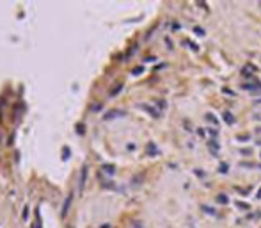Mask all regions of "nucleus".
<instances>
[{
    "label": "nucleus",
    "mask_w": 261,
    "mask_h": 228,
    "mask_svg": "<svg viewBox=\"0 0 261 228\" xmlns=\"http://www.w3.org/2000/svg\"><path fill=\"white\" fill-rule=\"evenodd\" d=\"M242 89L243 91H261V82H245L242 84Z\"/></svg>",
    "instance_id": "f257e3e1"
},
{
    "label": "nucleus",
    "mask_w": 261,
    "mask_h": 228,
    "mask_svg": "<svg viewBox=\"0 0 261 228\" xmlns=\"http://www.w3.org/2000/svg\"><path fill=\"white\" fill-rule=\"evenodd\" d=\"M139 107H141V109H144V111H146L149 116H153V118H160V111H156L155 107L148 105V103H139Z\"/></svg>",
    "instance_id": "f03ea898"
},
{
    "label": "nucleus",
    "mask_w": 261,
    "mask_h": 228,
    "mask_svg": "<svg viewBox=\"0 0 261 228\" xmlns=\"http://www.w3.org/2000/svg\"><path fill=\"white\" fill-rule=\"evenodd\" d=\"M208 148H210V151H212L213 155H217L219 150H220V144L215 141V139H212V141H208Z\"/></svg>",
    "instance_id": "7ed1b4c3"
},
{
    "label": "nucleus",
    "mask_w": 261,
    "mask_h": 228,
    "mask_svg": "<svg viewBox=\"0 0 261 228\" xmlns=\"http://www.w3.org/2000/svg\"><path fill=\"white\" fill-rule=\"evenodd\" d=\"M146 153H148L149 157H155V155H158V150H156L155 142H148V146H146Z\"/></svg>",
    "instance_id": "20e7f679"
},
{
    "label": "nucleus",
    "mask_w": 261,
    "mask_h": 228,
    "mask_svg": "<svg viewBox=\"0 0 261 228\" xmlns=\"http://www.w3.org/2000/svg\"><path fill=\"white\" fill-rule=\"evenodd\" d=\"M217 203H220V205H227V203H229V198H227L226 194H224V192H220V194H217Z\"/></svg>",
    "instance_id": "39448f33"
},
{
    "label": "nucleus",
    "mask_w": 261,
    "mask_h": 228,
    "mask_svg": "<svg viewBox=\"0 0 261 228\" xmlns=\"http://www.w3.org/2000/svg\"><path fill=\"white\" fill-rule=\"evenodd\" d=\"M204 120L206 121H210V123H213V125H215V127H219V120H217V116H213L212 112H208L204 116Z\"/></svg>",
    "instance_id": "423d86ee"
},
{
    "label": "nucleus",
    "mask_w": 261,
    "mask_h": 228,
    "mask_svg": "<svg viewBox=\"0 0 261 228\" xmlns=\"http://www.w3.org/2000/svg\"><path fill=\"white\" fill-rule=\"evenodd\" d=\"M85 178H87V168H82V175H80V189H84L85 185Z\"/></svg>",
    "instance_id": "0eeeda50"
},
{
    "label": "nucleus",
    "mask_w": 261,
    "mask_h": 228,
    "mask_svg": "<svg viewBox=\"0 0 261 228\" xmlns=\"http://www.w3.org/2000/svg\"><path fill=\"white\" fill-rule=\"evenodd\" d=\"M116 116H124L123 111H110V114H105V120H112Z\"/></svg>",
    "instance_id": "6e6552de"
},
{
    "label": "nucleus",
    "mask_w": 261,
    "mask_h": 228,
    "mask_svg": "<svg viewBox=\"0 0 261 228\" xmlns=\"http://www.w3.org/2000/svg\"><path fill=\"white\" fill-rule=\"evenodd\" d=\"M224 121H226L227 125H233V123H234V116H233V114H229V112H224Z\"/></svg>",
    "instance_id": "1a4fd4ad"
},
{
    "label": "nucleus",
    "mask_w": 261,
    "mask_h": 228,
    "mask_svg": "<svg viewBox=\"0 0 261 228\" xmlns=\"http://www.w3.org/2000/svg\"><path fill=\"white\" fill-rule=\"evenodd\" d=\"M121 89H123V84H116V87H114L112 91H110V96H116V94H119Z\"/></svg>",
    "instance_id": "9d476101"
},
{
    "label": "nucleus",
    "mask_w": 261,
    "mask_h": 228,
    "mask_svg": "<svg viewBox=\"0 0 261 228\" xmlns=\"http://www.w3.org/2000/svg\"><path fill=\"white\" fill-rule=\"evenodd\" d=\"M69 203H71V196H68V200L64 201V207H62V216H66L68 208H69Z\"/></svg>",
    "instance_id": "9b49d317"
},
{
    "label": "nucleus",
    "mask_w": 261,
    "mask_h": 228,
    "mask_svg": "<svg viewBox=\"0 0 261 228\" xmlns=\"http://www.w3.org/2000/svg\"><path fill=\"white\" fill-rule=\"evenodd\" d=\"M201 208H203L206 214H210V216H215V214H217V212H215V210L212 208V207H208V205H201Z\"/></svg>",
    "instance_id": "f8f14e48"
},
{
    "label": "nucleus",
    "mask_w": 261,
    "mask_h": 228,
    "mask_svg": "<svg viewBox=\"0 0 261 228\" xmlns=\"http://www.w3.org/2000/svg\"><path fill=\"white\" fill-rule=\"evenodd\" d=\"M194 32H196L197 36H204V34H206L204 28H201V27H194Z\"/></svg>",
    "instance_id": "ddd939ff"
},
{
    "label": "nucleus",
    "mask_w": 261,
    "mask_h": 228,
    "mask_svg": "<svg viewBox=\"0 0 261 228\" xmlns=\"http://www.w3.org/2000/svg\"><path fill=\"white\" fill-rule=\"evenodd\" d=\"M103 171H105L107 175H114V168H112V166H103Z\"/></svg>",
    "instance_id": "4468645a"
},
{
    "label": "nucleus",
    "mask_w": 261,
    "mask_h": 228,
    "mask_svg": "<svg viewBox=\"0 0 261 228\" xmlns=\"http://www.w3.org/2000/svg\"><path fill=\"white\" fill-rule=\"evenodd\" d=\"M142 71H144V68H142V66H139V68H135V70L132 71V75H141Z\"/></svg>",
    "instance_id": "2eb2a0df"
},
{
    "label": "nucleus",
    "mask_w": 261,
    "mask_h": 228,
    "mask_svg": "<svg viewBox=\"0 0 261 228\" xmlns=\"http://www.w3.org/2000/svg\"><path fill=\"white\" fill-rule=\"evenodd\" d=\"M219 171H220V173H227V164L222 162V164H220V168H219Z\"/></svg>",
    "instance_id": "dca6fc26"
},
{
    "label": "nucleus",
    "mask_w": 261,
    "mask_h": 228,
    "mask_svg": "<svg viewBox=\"0 0 261 228\" xmlns=\"http://www.w3.org/2000/svg\"><path fill=\"white\" fill-rule=\"evenodd\" d=\"M141 182H142V175H139V177L133 178V185H141Z\"/></svg>",
    "instance_id": "f3484780"
},
{
    "label": "nucleus",
    "mask_w": 261,
    "mask_h": 228,
    "mask_svg": "<svg viewBox=\"0 0 261 228\" xmlns=\"http://www.w3.org/2000/svg\"><path fill=\"white\" fill-rule=\"evenodd\" d=\"M236 205L240 207V208H245V210H249V208H250V207H249L247 203H243V201H238V203H236Z\"/></svg>",
    "instance_id": "a211bd4d"
},
{
    "label": "nucleus",
    "mask_w": 261,
    "mask_h": 228,
    "mask_svg": "<svg viewBox=\"0 0 261 228\" xmlns=\"http://www.w3.org/2000/svg\"><path fill=\"white\" fill-rule=\"evenodd\" d=\"M185 45H188V46H190V48L194 50V52H197V50H199L197 46H196V45H194V43H190V41H185Z\"/></svg>",
    "instance_id": "6ab92c4d"
},
{
    "label": "nucleus",
    "mask_w": 261,
    "mask_h": 228,
    "mask_svg": "<svg viewBox=\"0 0 261 228\" xmlns=\"http://www.w3.org/2000/svg\"><path fill=\"white\" fill-rule=\"evenodd\" d=\"M172 30H179V23H178V21H172Z\"/></svg>",
    "instance_id": "aec40b11"
},
{
    "label": "nucleus",
    "mask_w": 261,
    "mask_h": 228,
    "mask_svg": "<svg viewBox=\"0 0 261 228\" xmlns=\"http://www.w3.org/2000/svg\"><path fill=\"white\" fill-rule=\"evenodd\" d=\"M156 103H158V107H162V109H165V107H167V103H165L163 100H160V102H156Z\"/></svg>",
    "instance_id": "412c9836"
},
{
    "label": "nucleus",
    "mask_w": 261,
    "mask_h": 228,
    "mask_svg": "<svg viewBox=\"0 0 261 228\" xmlns=\"http://www.w3.org/2000/svg\"><path fill=\"white\" fill-rule=\"evenodd\" d=\"M238 139H242V141H247L249 135H238Z\"/></svg>",
    "instance_id": "4be33fe9"
},
{
    "label": "nucleus",
    "mask_w": 261,
    "mask_h": 228,
    "mask_svg": "<svg viewBox=\"0 0 261 228\" xmlns=\"http://www.w3.org/2000/svg\"><path fill=\"white\" fill-rule=\"evenodd\" d=\"M132 228H144V226H142L141 223H133V226H132Z\"/></svg>",
    "instance_id": "5701e85b"
},
{
    "label": "nucleus",
    "mask_w": 261,
    "mask_h": 228,
    "mask_svg": "<svg viewBox=\"0 0 261 228\" xmlns=\"http://www.w3.org/2000/svg\"><path fill=\"white\" fill-rule=\"evenodd\" d=\"M256 198H261V189L258 191V194H256Z\"/></svg>",
    "instance_id": "b1692460"
},
{
    "label": "nucleus",
    "mask_w": 261,
    "mask_h": 228,
    "mask_svg": "<svg viewBox=\"0 0 261 228\" xmlns=\"http://www.w3.org/2000/svg\"><path fill=\"white\" fill-rule=\"evenodd\" d=\"M256 144H258V146H261V139H258V141H256Z\"/></svg>",
    "instance_id": "393cba45"
}]
</instances>
